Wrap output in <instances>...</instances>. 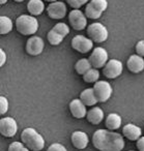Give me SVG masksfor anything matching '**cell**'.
<instances>
[{
	"mask_svg": "<svg viewBox=\"0 0 144 151\" xmlns=\"http://www.w3.org/2000/svg\"><path fill=\"white\" fill-rule=\"evenodd\" d=\"M5 62H7V54H5L4 51L1 49V50H0V66H3Z\"/></svg>",
	"mask_w": 144,
	"mask_h": 151,
	"instance_id": "cell-34",
	"label": "cell"
},
{
	"mask_svg": "<svg viewBox=\"0 0 144 151\" xmlns=\"http://www.w3.org/2000/svg\"><path fill=\"white\" fill-rule=\"evenodd\" d=\"M47 151H67L63 145L59 144V143H54V144L50 145Z\"/></svg>",
	"mask_w": 144,
	"mask_h": 151,
	"instance_id": "cell-31",
	"label": "cell"
},
{
	"mask_svg": "<svg viewBox=\"0 0 144 151\" xmlns=\"http://www.w3.org/2000/svg\"><path fill=\"white\" fill-rule=\"evenodd\" d=\"M44 40L40 36H31L26 42V52L31 56H38L44 51Z\"/></svg>",
	"mask_w": 144,
	"mask_h": 151,
	"instance_id": "cell-11",
	"label": "cell"
},
{
	"mask_svg": "<svg viewBox=\"0 0 144 151\" xmlns=\"http://www.w3.org/2000/svg\"><path fill=\"white\" fill-rule=\"evenodd\" d=\"M7 2V0H0V3H1V4H5Z\"/></svg>",
	"mask_w": 144,
	"mask_h": 151,
	"instance_id": "cell-36",
	"label": "cell"
},
{
	"mask_svg": "<svg viewBox=\"0 0 144 151\" xmlns=\"http://www.w3.org/2000/svg\"><path fill=\"white\" fill-rule=\"evenodd\" d=\"M16 28L23 35H32L38 30V21L31 15H21L16 19Z\"/></svg>",
	"mask_w": 144,
	"mask_h": 151,
	"instance_id": "cell-3",
	"label": "cell"
},
{
	"mask_svg": "<svg viewBox=\"0 0 144 151\" xmlns=\"http://www.w3.org/2000/svg\"><path fill=\"white\" fill-rule=\"evenodd\" d=\"M69 112L75 117L76 119H82L85 118L87 115V110H86V106L82 103L80 99H75L69 103Z\"/></svg>",
	"mask_w": 144,
	"mask_h": 151,
	"instance_id": "cell-13",
	"label": "cell"
},
{
	"mask_svg": "<svg viewBox=\"0 0 144 151\" xmlns=\"http://www.w3.org/2000/svg\"><path fill=\"white\" fill-rule=\"evenodd\" d=\"M92 145L98 151H121L124 148V140L113 130L98 129L92 134Z\"/></svg>",
	"mask_w": 144,
	"mask_h": 151,
	"instance_id": "cell-1",
	"label": "cell"
},
{
	"mask_svg": "<svg viewBox=\"0 0 144 151\" xmlns=\"http://www.w3.org/2000/svg\"><path fill=\"white\" fill-rule=\"evenodd\" d=\"M47 14L53 20L62 19L67 15V5L60 1L50 3L47 6Z\"/></svg>",
	"mask_w": 144,
	"mask_h": 151,
	"instance_id": "cell-12",
	"label": "cell"
},
{
	"mask_svg": "<svg viewBox=\"0 0 144 151\" xmlns=\"http://www.w3.org/2000/svg\"><path fill=\"white\" fill-rule=\"evenodd\" d=\"M9 110V101L7 99V97L0 96V114L4 115Z\"/></svg>",
	"mask_w": 144,
	"mask_h": 151,
	"instance_id": "cell-30",
	"label": "cell"
},
{
	"mask_svg": "<svg viewBox=\"0 0 144 151\" xmlns=\"http://www.w3.org/2000/svg\"><path fill=\"white\" fill-rule=\"evenodd\" d=\"M45 9V3L42 0H29L27 3V11L33 17L40 16Z\"/></svg>",
	"mask_w": 144,
	"mask_h": 151,
	"instance_id": "cell-19",
	"label": "cell"
},
{
	"mask_svg": "<svg viewBox=\"0 0 144 151\" xmlns=\"http://www.w3.org/2000/svg\"><path fill=\"white\" fill-rule=\"evenodd\" d=\"M14 1H16V2H22V1H24V0H14Z\"/></svg>",
	"mask_w": 144,
	"mask_h": 151,
	"instance_id": "cell-37",
	"label": "cell"
},
{
	"mask_svg": "<svg viewBox=\"0 0 144 151\" xmlns=\"http://www.w3.org/2000/svg\"><path fill=\"white\" fill-rule=\"evenodd\" d=\"M142 129L133 123H127L122 127V136L130 141H137L141 138Z\"/></svg>",
	"mask_w": 144,
	"mask_h": 151,
	"instance_id": "cell-16",
	"label": "cell"
},
{
	"mask_svg": "<svg viewBox=\"0 0 144 151\" xmlns=\"http://www.w3.org/2000/svg\"><path fill=\"white\" fill-rule=\"evenodd\" d=\"M136 146H137L138 151H144V137H141L139 140H137Z\"/></svg>",
	"mask_w": 144,
	"mask_h": 151,
	"instance_id": "cell-33",
	"label": "cell"
},
{
	"mask_svg": "<svg viewBox=\"0 0 144 151\" xmlns=\"http://www.w3.org/2000/svg\"><path fill=\"white\" fill-rule=\"evenodd\" d=\"M69 21L72 28L77 31L85 29L87 26V17L80 9H73L69 15Z\"/></svg>",
	"mask_w": 144,
	"mask_h": 151,
	"instance_id": "cell-8",
	"label": "cell"
},
{
	"mask_svg": "<svg viewBox=\"0 0 144 151\" xmlns=\"http://www.w3.org/2000/svg\"><path fill=\"white\" fill-rule=\"evenodd\" d=\"M52 29L54 30V31L58 32L59 34H61V35L64 36V37L69 33V27L65 23H57Z\"/></svg>",
	"mask_w": 144,
	"mask_h": 151,
	"instance_id": "cell-27",
	"label": "cell"
},
{
	"mask_svg": "<svg viewBox=\"0 0 144 151\" xmlns=\"http://www.w3.org/2000/svg\"><path fill=\"white\" fill-rule=\"evenodd\" d=\"M72 48L77 52L86 54L93 48V42L89 37H86L84 35H76L72 40Z\"/></svg>",
	"mask_w": 144,
	"mask_h": 151,
	"instance_id": "cell-9",
	"label": "cell"
},
{
	"mask_svg": "<svg viewBox=\"0 0 144 151\" xmlns=\"http://www.w3.org/2000/svg\"><path fill=\"white\" fill-rule=\"evenodd\" d=\"M80 99L86 107H93V106H96V103H98L96 97V94H94L93 88H87L82 91L81 94H80Z\"/></svg>",
	"mask_w": 144,
	"mask_h": 151,
	"instance_id": "cell-18",
	"label": "cell"
},
{
	"mask_svg": "<svg viewBox=\"0 0 144 151\" xmlns=\"http://www.w3.org/2000/svg\"><path fill=\"white\" fill-rule=\"evenodd\" d=\"M127 66L131 73H139L144 70V59L143 57L139 56L137 54L131 55L127 59Z\"/></svg>",
	"mask_w": 144,
	"mask_h": 151,
	"instance_id": "cell-15",
	"label": "cell"
},
{
	"mask_svg": "<svg viewBox=\"0 0 144 151\" xmlns=\"http://www.w3.org/2000/svg\"><path fill=\"white\" fill-rule=\"evenodd\" d=\"M67 1L69 6L73 7L74 9H79L80 7L87 3L88 0H67Z\"/></svg>",
	"mask_w": 144,
	"mask_h": 151,
	"instance_id": "cell-29",
	"label": "cell"
},
{
	"mask_svg": "<svg viewBox=\"0 0 144 151\" xmlns=\"http://www.w3.org/2000/svg\"><path fill=\"white\" fill-rule=\"evenodd\" d=\"M13 30V21L7 16L0 17V33L7 34Z\"/></svg>",
	"mask_w": 144,
	"mask_h": 151,
	"instance_id": "cell-22",
	"label": "cell"
},
{
	"mask_svg": "<svg viewBox=\"0 0 144 151\" xmlns=\"http://www.w3.org/2000/svg\"><path fill=\"white\" fill-rule=\"evenodd\" d=\"M102 14L103 13H101V12H98L96 9H94L89 2L87 3V5H86V7H85V16L87 18L92 19V20H96V19H98V18H101Z\"/></svg>",
	"mask_w": 144,
	"mask_h": 151,
	"instance_id": "cell-25",
	"label": "cell"
},
{
	"mask_svg": "<svg viewBox=\"0 0 144 151\" xmlns=\"http://www.w3.org/2000/svg\"><path fill=\"white\" fill-rule=\"evenodd\" d=\"M98 78H100V71L93 67L83 75V80L86 83H96L98 81Z\"/></svg>",
	"mask_w": 144,
	"mask_h": 151,
	"instance_id": "cell-24",
	"label": "cell"
},
{
	"mask_svg": "<svg viewBox=\"0 0 144 151\" xmlns=\"http://www.w3.org/2000/svg\"><path fill=\"white\" fill-rule=\"evenodd\" d=\"M21 142L31 151H41L45 147L43 136L32 127H27L22 132Z\"/></svg>",
	"mask_w": 144,
	"mask_h": 151,
	"instance_id": "cell-2",
	"label": "cell"
},
{
	"mask_svg": "<svg viewBox=\"0 0 144 151\" xmlns=\"http://www.w3.org/2000/svg\"><path fill=\"white\" fill-rule=\"evenodd\" d=\"M92 88L98 103H106L107 101H109L113 92L112 86L107 81H98Z\"/></svg>",
	"mask_w": 144,
	"mask_h": 151,
	"instance_id": "cell-5",
	"label": "cell"
},
{
	"mask_svg": "<svg viewBox=\"0 0 144 151\" xmlns=\"http://www.w3.org/2000/svg\"><path fill=\"white\" fill-rule=\"evenodd\" d=\"M7 151H31L22 142H13L9 144Z\"/></svg>",
	"mask_w": 144,
	"mask_h": 151,
	"instance_id": "cell-28",
	"label": "cell"
},
{
	"mask_svg": "<svg viewBox=\"0 0 144 151\" xmlns=\"http://www.w3.org/2000/svg\"><path fill=\"white\" fill-rule=\"evenodd\" d=\"M87 35L93 42H104L108 40V30L102 23H92L87 27Z\"/></svg>",
	"mask_w": 144,
	"mask_h": 151,
	"instance_id": "cell-4",
	"label": "cell"
},
{
	"mask_svg": "<svg viewBox=\"0 0 144 151\" xmlns=\"http://www.w3.org/2000/svg\"><path fill=\"white\" fill-rule=\"evenodd\" d=\"M47 40L50 42L51 46H58L62 42V40H64V36H62L61 34H59L58 32L54 31L53 29H51L47 34Z\"/></svg>",
	"mask_w": 144,
	"mask_h": 151,
	"instance_id": "cell-23",
	"label": "cell"
},
{
	"mask_svg": "<svg viewBox=\"0 0 144 151\" xmlns=\"http://www.w3.org/2000/svg\"><path fill=\"white\" fill-rule=\"evenodd\" d=\"M45 1H47V2H50V3H53V2H56L57 0H45Z\"/></svg>",
	"mask_w": 144,
	"mask_h": 151,
	"instance_id": "cell-35",
	"label": "cell"
},
{
	"mask_svg": "<svg viewBox=\"0 0 144 151\" xmlns=\"http://www.w3.org/2000/svg\"><path fill=\"white\" fill-rule=\"evenodd\" d=\"M122 62L117 59H110L107 64L103 67V73L108 79H116L122 73Z\"/></svg>",
	"mask_w": 144,
	"mask_h": 151,
	"instance_id": "cell-7",
	"label": "cell"
},
{
	"mask_svg": "<svg viewBox=\"0 0 144 151\" xmlns=\"http://www.w3.org/2000/svg\"><path fill=\"white\" fill-rule=\"evenodd\" d=\"M18 132L17 121L13 117H4L0 120V132L5 138H13Z\"/></svg>",
	"mask_w": 144,
	"mask_h": 151,
	"instance_id": "cell-10",
	"label": "cell"
},
{
	"mask_svg": "<svg viewBox=\"0 0 144 151\" xmlns=\"http://www.w3.org/2000/svg\"><path fill=\"white\" fill-rule=\"evenodd\" d=\"M86 118H87V121L89 123L93 124V125H98L104 119V111L101 108L94 107L87 112Z\"/></svg>",
	"mask_w": 144,
	"mask_h": 151,
	"instance_id": "cell-17",
	"label": "cell"
},
{
	"mask_svg": "<svg viewBox=\"0 0 144 151\" xmlns=\"http://www.w3.org/2000/svg\"><path fill=\"white\" fill-rule=\"evenodd\" d=\"M135 49H136V52H137V55H139V56H141V57H144V40L138 42Z\"/></svg>",
	"mask_w": 144,
	"mask_h": 151,
	"instance_id": "cell-32",
	"label": "cell"
},
{
	"mask_svg": "<svg viewBox=\"0 0 144 151\" xmlns=\"http://www.w3.org/2000/svg\"><path fill=\"white\" fill-rule=\"evenodd\" d=\"M89 3L101 13H104L108 7V1L107 0H91Z\"/></svg>",
	"mask_w": 144,
	"mask_h": 151,
	"instance_id": "cell-26",
	"label": "cell"
},
{
	"mask_svg": "<svg viewBox=\"0 0 144 151\" xmlns=\"http://www.w3.org/2000/svg\"><path fill=\"white\" fill-rule=\"evenodd\" d=\"M90 68H92V65L90 63L89 59L82 58L80 60H78L75 64V69L77 71V73L83 76L84 73H86Z\"/></svg>",
	"mask_w": 144,
	"mask_h": 151,
	"instance_id": "cell-21",
	"label": "cell"
},
{
	"mask_svg": "<svg viewBox=\"0 0 144 151\" xmlns=\"http://www.w3.org/2000/svg\"><path fill=\"white\" fill-rule=\"evenodd\" d=\"M71 141L73 146L76 149H79V150L85 149L87 147L88 143H89V139H88L87 134L84 132H81V130L74 132L71 136Z\"/></svg>",
	"mask_w": 144,
	"mask_h": 151,
	"instance_id": "cell-14",
	"label": "cell"
},
{
	"mask_svg": "<svg viewBox=\"0 0 144 151\" xmlns=\"http://www.w3.org/2000/svg\"><path fill=\"white\" fill-rule=\"evenodd\" d=\"M121 117L116 113H111L107 116L106 120H105V124H106V127L109 130H116L120 127L121 125Z\"/></svg>",
	"mask_w": 144,
	"mask_h": 151,
	"instance_id": "cell-20",
	"label": "cell"
},
{
	"mask_svg": "<svg viewBox=\"0 0 144 151\" xmlns=\"http://www.w3.org/2000/svg\"><path fill=\"white\" fill-rule=\"evenodd\" d=\"M88 59H89L92 67L96 69L104 67L105 65L107 64V62L109 61L108 53H107V51L105 50L104 48H102V47H98V48L94 49Z\"/></svg>",
	"mask_w": 144,
	"mask_h": 151,
	"instance_id": "cell-6",
	"label": "cell"
}]
</instances>
